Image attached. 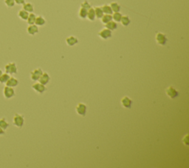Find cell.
<instances>
[{
    "instance_id": "obj_21",
    "label": "cell",
    "mask_w": 189,
    "mask_h": 168,
    "mask_svg": "<svg viewBox=\"0 0 189 168\" xmlns=\"http://www.w3.org/2000/svg\"><path fill=\"white\" fill-rule=\"evenodd\" d=\"M36 18V16L34 14V13H30L28 16V18H27V22L28 24H35Z\"/></svg>"
},
{
    "instance_id": "obj_23",
    "label": "cell",
    "mask_w": 189,
    "mask_h": 168,
    "mask_svg": "<svg viewBox=\"0 0 189 168\" xmlns=\"http://www.w3.org/2000/svg\"><path fill=\"white\" fill-rule=\"evenodd\" d=\"M101 8L104 14H110V15H112V13H113L112 12V8H111L110 5H104L103 7H101Z\"/></svg>"
},
{
    "instance_id": "obj_4",
    "label": "cell",
    "mask_w": 189,
    "mask_h": 168,
    "mask_svg": "<svg viewBox=\"0 0 189 168\" xmlns=\"http://www.w3.org/2000/svg\"><path fill=\"white\" fill-rule=\"evenodd\" d=\"M98 36L100 38H101L102 39L106 40L108 39L111 38L112 36V30H109L107 28L102 29L101 31L98 32Z\"/></svg>"
},
{
    "instance_id": "obj_31",
    "label": "cell",
    "mask_w": 189,
    "mask_h": 168,
    "mask_svg": "<svg viewBox=\"0 0 189 168\" xmlns=\"http://www.w3.org/2000/svg\"><path fill=\"white\" fill-rule=\"evenodd\" d=\"M81 8H85V9H86V10L89 9V8H91V5L89 4V2H88V1H86V0H85L84 2H82L81 5Z\"/></svg>"
},
{
    "instance_id": "obj_35",
    "label": "cell",
    "mask_w": 189,
    "mask_h": 168,
    "mask_svg": "<svg viewBox=\"0 0 189 168\" xmlns=\"http://www.w3.org/2000/svg\"><path fill=\"white\" fill-rule=\"evenodd\" d=\"M2 73H2V70H1V69H0V76H1V75H2Z\"/></svg>"
},
{
    "instance_id": "obj_29",
    "label": "cell",
    "mask_w": 189,
    "mask_h": 168,
    "mask_svg": "<svg viewBox=\"0 0 189 168\" xmlns=\"http://www.w3.org/2000/svg\"><path fill=\"white\" fill-rule=\"evenodd\" d=\"M8 127H9V124L7 122L6 120H5V118H1V119H0V127L5 130H6Z\"/></svg>"
},
{
    "instance_id": "obj_28",
    "label": "cell",
    "mask_w": 189,
    "mask_h": 168,
    "mask_svg": "<svg viewBox=\"0 0 189 168\" xmlns=\"http://www.w3.org/2000/svg\"><path fill=\"white\" fill-rule=\"evenodd\" d=\"M86 15H87V10L83 8H81L78 12L79 17L81 19H86Z\"/></svg>"
},
{
    "instance_id": "obj_11",
    "label": "cell",
    "mask_w": 189,
    "mask_h": 168,
    "mask_svg": "<svg viewBox=\"0 0 189 168\" xmlns=\"http://www.w3.org/2000/svg\"><path fill=\"white\" fill-rule=\"evenodd\" d=\"M27 31L29 35L34 36L36 35V33H39V27L38 26L34 24H29V26L27 28Z\"/></svg>"
},
{
    "instance_id": "obj_5",
    "label": "cell",
    "mask_w": 189,
    "mask_h": 168,
    "mask_svg": "<svg viewBox=\"0 0 189 168\" xmlns=\"http://www.w3.org/2000/svg\"><path fill=\"white\" fill-rule=\"evenodd\" d=\"M5 72L8 74H16L17 73V67L16 63L14 62H11V63H8V65L5 66Z\"/></svg>"
},
{
    "instance_id": "obj_9",
    "label": "cell",
    "mask_w": 189,
    "mask_h": 168,
    "mask_svg": "<svg viewBox=\"0 0 189 168\" xmlns=\"http://www.w3.org/2000/svg\"><path fill=\"white\" fill-rule=\"evenodd\" d=\"M121 105L125 108H131L132 104V101L130 98L128 96H124L121 98Z\"/></svg>"
},
{
    "instance_id": "obj_27",
    "label": "cell",
    "mask_w": 189,
    "mask_h": 168,
    "mask_svg": "<svg viewBox=\"0 0 189 168\" xmlns=\"http://www.w3.org/2000/svg\"><path fill=\"white\" fill-rule=\"evenodd\" d=\"M9 79H10L9 74H8V73H2V74L0 76V83L1 84L6 83Z\"/></svg>"
},
{
    "instance_id": "obj_3",
    "label": "cell",
    "mask_w": 189,
    "mask_h": 168,
    "mask_svg": "<svg viewBox=\"0 0 189 168\" xmlns=\"http://www.w3.org/2000/svg\"><path fill=\"white\" fill-rule=\"evenodd\" d=\"M13 121H14V126L20 128V127H22L23 124H24V117H23V116L16 113L15 114V116H14Z\"/></svg>"
},
{
    "instance_id": "obj_18",
    "label": "cell",
    "mask_w": 189,
    "mask_h": 168,
    "mask_svg": "<svg viewBox=\"0 0 189 168\" xmlns=\"http://www.w3.org/2000/svg\"><path fill=\"white\" fill-rule=\"evenodd\" d=\"M29 13L27 12L24 10H20L18 12V17L21 19V20H24V21H27V18H28Z\"/></svg>"
},
{
    "instance_id": "obj_12",
    "label": "cell",
    "mask_w": 189,
    "mask_h": 168,
    "mask_svg": "<svg viewBox=\"0 0 189 168\" xmlns=\"http://www.w3.org/2000/svg\"><path fill=\"white\" fill-rule=\"evenodd\" d=\"M50 77L47 73H43L42 75L40 76L39 79L40 83L42 84V85H46L47 84H48L49 82H50Z\"/></svg>"
},
{
    "instance_id": "obj_20",
    "label": "cell",
    "mask_w": 189,
    "mask_h": 168,
    "mask_svg": "<svg viewBox=\"0 0 189 168\" xmlns=\"http://www.w3.org/2000/svg\"><path fill=\"white\" fill-rule=\"evenodd\" d=\"M46 23V20L44 19V18L41 16H39V17H36L35 21V24L37 26H43Z\"/></svg>"
},
{
    "instance_id": "obj_10",
    "label": "cell",
    "mask_w": 189,
    "mask_h": 168,
    "mask_svg": "<svg viewBox=\"0 0 189 168\" xmlns=\"http://www.w3.org/2000/svg\"><path fill=\"white\" fill-rule=\"evenodd\" d=\"M32 88L39 93H43L46 90L45 85H42L40 82H36L32 85Z\"/></svg>"
},
{
    "instance_id": "obj_1",
    "label": "cell",
    "mask_w": 189,
    "mask_h": 168,
    "mask_svg": "<svg viewBox=\"0 0 189 168\" xmlns=\"http://www.w3.org/2000/svg\"><path fill=\"white\" fill-rule=\"evenodd\" d=\"M155 39L157 43L160 46L165 45L167 43V37L163 33H157L156 34Z\"/></svg>"
},
{
    "instance_id": "obj_14",
    "label": "cell",
    "mask_w": 189,
    "mask_h": 168,
    "mask_svg": "<svg viewBox=\"0 0 189 168\" xmlns=\"http://www.w3.org/2000/svg\"><path fill=\"white\" fill-rule=\"evenodd\" d=\"M86 18L91 22L95 21L96 19V13H95V9L93 8H90L89 9L87 10V15H86Z\"/></svg>"
},
{
    "instance_id": "obj_13",
    "label": "cell",
    "mask_w": 189,
    "mask_h": 168,
    "mask_svg": "<svg viewBox=\"0 0 189 168\" xmlns=\"http://www.w3.org/2000/svg\"><path fill=\"white\" fill-rule=\"evenodd\" d=\"M78 39L74 36H70L66 39V43L67 44V45L70 46V47L76 45V44H78Z\"/></svg>"
},
{
    "instance_id": "obj_16",
    "label": "cell",
    "mask_w": 189,
    "mask_h": 168,
    "mask_svg": "<svg viewBox=\"0 0 189 168\" xmlns=\"http://www.w3.org/2000/svg\"><path fill=\"white\" fill-rule=\"evenodd\" d=\"M105 27H106V28L113 31V30H116L117 29V27H118V24H117V22H115V21L111 20L110 22H109L108 23L105 24Z\"/></svg>"
},
{
    "instance_id": "obj_33",
    "label": "cell",
    "mask_w": 189,
    "mask_h": 168,
    "mask_svg": "<svg viewBox=\"0 0 189 168\" xmlns=\"http://www.w3.org/2000/svg\"><path fill=\"white\" fill-rule=\"evenodd\" d=\"M183 142H184L185 145H188V135L187 134H186L185 136L183 139Z\"/></svg>"
},
{
    "instance_id": "obj_32",
    "label": "cell",
    "mask_w": 189,
    "mask_h": 168,
    "mask_svg": "<svg viewBox=\"0 0 189 168\" xmlns=\"http://www.w3.org/2000/svg\"><path fill=\"white\" fill-rule=\"evenodd\" d=\"M14 1L16 5H23L25 2V0H14Z\"/></svg>"
},
{
    "instance_id": "obj_22",
    "label": "cell",
    "mask_w": 189,
    "mask_h": 168,
    "mask_svg": "<svg viewBox=\"0 0 189 168\" xmlns=\"http://www.w3.org/2000/svg\"><path fill=\"white\" fill-rule=\"evenodd\" d=\"M94 9H95V13H96V18L101 19L102 17H103V15L104 14H103V11H102L101 7H96V8H95Z\"/></svg>"
},
{
    "instance_id": "obj_34",
    "label": "cell",
    "mask_w": 189,
    "mask_h": 168,
    "mask_svg": "<svg viewBox=\"0 0 189 168\" xmlns=\"http://www.w3.org/2000/svg\"><path fill=\"white\" fill-rule=\"evenodd\" d=\"M4 134H5V130H4L2 128H1V127H0V136L4 135Z\"/></svg>"
},
{
    "instance_id": "obj_15",
    "label": "cell",
    "mask_w": 189,
    "mask_h": 168,
    "mask_svg": "<svg viewBox=\"0 0 189 168\" xmlns=\"http://www.w3.org/2000/svg\"><path fill=\"white\" fill-rule=\"evenodd\" d=\"M5 84H6V86L14 88V87H16L19 85V81L16 79H15V78L10 77V79H8V82Z\"/></svg>"
},
{
    "instance_id": "obj_6",
    "label": "cell",
    "mask_w": 189,
    "mask_h": 168,
    "mask_svg": "<svg viewBox=\"0 0 189 168\" xmlns=\"http://www.w3.org/2000/svg\"><path fill=\"white\" fill-rule=\"evenodd\" d=\"M76 111L77 114H78L81 116H85L86 113V105L84 103L80 102L76 105Z\"/></svg>"
},
{
    "instance_id": "obj_7",
    "label": "cell",
    "mask_w": 189,
    "mask_h": 168,
    "mask_svg": "<svg viewBox=\"0 0 189 168\" xmlns=\"http://www.w3.org/2000/svg\"><path fill=\"white\" fill-rule=\"evenodd\" d=\"M43 71L41 68H37L35 69L34 70L31 71L30 73V78L33 81H39L40 76L42 75Z\"/></svg>"
},
{
    "instance_id": "obj_2",
    "label": "cell",
    "mask_w": 189,
    "mask_h": 168,
    "mask_svg": "<svg viewBox=\"0 0 189 168\" xmlns=\"http://www.w3.org/2000/svg\"><path fill=\"white\" fill-rule=\"evenodd\" d=\"M165 93L171 99L177 98L179 95V92L172 86H169L165 89Z\"/></svg>"
},
{
    "instance_id": "obj_8",
    "label": "cell",
    "mask_w": 189,
    "mask_h": 168,
    "mask_svg": "<svg viewBox=\"0 0 189 168\" xmlns=\"http://www.w3.org/2000/svg\"><path fill=\"white\" fill-rule=\"evenodd\" d=\"M15 95V91L11 87L5 86L4 88V96L5 98H11Z\"/></svg>"
},
{
    "instance_id": "obj_17",
    "label": "cell",
    "mask_w": 189,
    "mask_h": 168,
    "mask_svg": "<svg viewBox=\"0 0 189 168\" xmlns=\"http://www.w3.org/2000/svg\"><path fill=\"white\" fill-rule=\"evenodd\" d=\"M23 10H24V11H26L28 13H33L34 11V5L31 3H30V2H24V4H23Z\"/></svg>"
},
{
    "instance_id": "obj_24",
    "label": "cell",
    "mask_w": 189,
    "mask_h": 168,
    "mask_svg": "<svg viewBox=\"0 0 189 168\" xmlns=\"http://www.w3.org/2000/svg\"><path fill=\"white\" fill-rule=\"evenodd\" d=\"M110 7L111 8H112V12L113 13L120 12V11H121V6H120L119 4L117 3V2H112V3L110 4Z\"/></svg>"
},
{
    "instance_id": "obj_26",
    "label": "cell",
    "mask_w": 189,
    "mask_h": 168,
    "mask_svg": "<svg viewBox=\"0 0 189 168\" xmlns=\"http://www.w3.org/2000/svg\"><path fill=\"white\" fill-rule=\"evenodd\" d=\"M122 16L123 15L120 12H115L113 13V14L112 15V19H113L115 22H120Z\"/></svg>"
},
{
    "instance_id": "obj_30",
    "label": "cell",
    "mask_w": 189,
    "mask_h": 168,
    "mask_svg": "<svg viewBox=\"0 0 189 168\" xmlns=\"http://www.w3.org/2000/svg\"><path fill=\"white\" fill-rule=\"evenodd\" d=\"M5 4L8 8H13L15 5L14 0H5Z\"/></svg>"
},
{
    "instance_id": "obj_25",
    "label": "cell",
    "mask_w": 189,
    "mask_h": 168,
    "mask_svg": "<svg viewBox=\"0 0 189 168\" xmlns=\"http://www.w3.org/2000/svg\"><path fill=\"white\" fill-rule=\"evenodd\" d=\"M101 19V22L103 24H106L109 22H110L111 20H112V17L110 14H103V17Z\"/></svg>"
},
{
    "instance_id": "obj_19",
    "label": "cell",
    "mask_w": 189,
    "mask_h": 168,
    "mask_svg": "<svg viewBox=\"0 0 189 168\" xmlns=\"http://www.w3.org/2000/svg\"><path fill=\"white\" fill-rule=\"evenodd\" d=\"M121 22V24H122L123 26H125V27H126V26H128L131 23V19H130V18L128 17V16H126V15L122 16L121 22Z\"/></svg>"
}]
</instances>
